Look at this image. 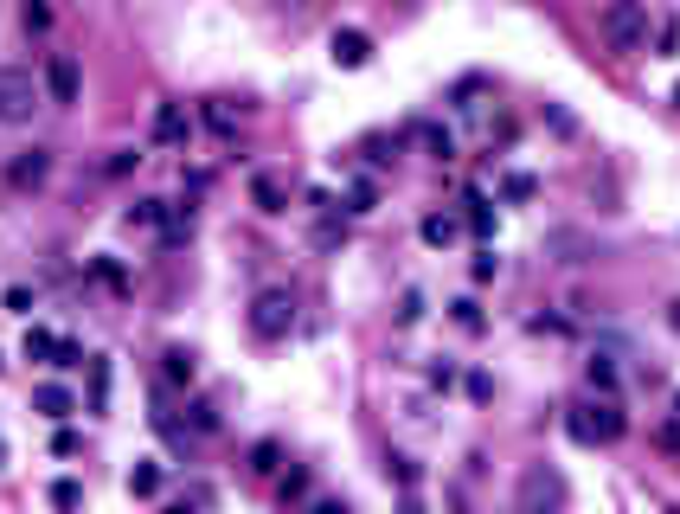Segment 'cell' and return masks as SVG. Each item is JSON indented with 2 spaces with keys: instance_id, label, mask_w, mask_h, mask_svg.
I'll return each mask as SVG.
<instances>
[{
  "instance_id": "cell-1",
  "label": "cell",
  "mask_w": 680,
  "mask_h": 514,
  "mask_svg": "<svg viewBox=\"0 0 680 514\" xmlns=\"http://www.w3.org/2000/svg\"><path fill=\"white\" fill-rule=\"evenodd\" d=\"M597 39H604V52H616V58L648 52V7L642 0H610V7L597 13Z\"/></svg>"
},
{
  "instance_id": "cell-2",
  "label": "cell",
  "mask_w": 680,
  "mask_h": 514,
  "mask_svg": "<svg viewBox=\"0 0 680 514\" xmlns=\"http://www.w3.org/2000/svg\"><path fill=\"white\" fill-rule=\"evenodd\" d=\"M565 431L578 437V444H616V437L629 431V418H623V405L604 392V399H591V405H571V412H565Z\"/></svg>"
},
{
  "instance_id": "cell-3",
  "label": "cell",
  "mask_w": 680,
  "mask_h": 514,
  "mask_svg": "<svg viewBox=\"0 0 680 514\" xmlns=\"http://www.w3.org/2000/svg\"><path fill=\"white\" fill-rule=\"evenodd\" d=\"M39 97H45V90L33 84V71H26V65H0V123H7V129L33 123Z\"/></svg>"
},
{
  "instance_id": "cell-4",
  "label": "cell",
  "mask_w": 680,
  "mask_h": 514,
  "mask_svg": "<svg viewBox=\"0 0 680 514\" xmlns=\"http://www.w3.org/2000/svg\"><path fill=\"white\" fill-rule=\"evenodd\" d=\"M289 328H296V296H289V290H257V302H251V335L257 341H283Z\"/></svg>"
},
{
  "instance_id": "cell-5",
  "label": "cell",
  "mask_w": 680,
  "mask_h": 514,
  "mask_svg": "<svg viewBox=\"0 0 680 514\" xmlns=\"http://www.w3.org/2000/svg\"><path fill=\"white\" fill-rule=\"evenodd\" d=\"M84 97V71H77L71 52H45V103L52 110H71V103Z\"/></svg>"
},
{
  "instance_id": "cell-6",
  "label": "cell",
  "mask_w": 680,
  "mask_h": 514,
  "mask_svg": "<svg viewBox=\"0 0 680 514\" xmlns=\"http://www.w3.org/2000/svg\"><path fill=\"white\" fill-rule=\"evenodd\" d=\"M571 502V489H565V482L559 476H552V470H527V476H520V489H514V508H565Z\"/></svg>"
},
{
  "instance_id": "cell-7",
  "label": "cell",
  "mask_w": 680,
  "mask_h": 514,
  "mask_svg": "<svg viewBox=\"0 0 680 514\" xmlns=\"http://www.w3.org/2000/svg\"><path fill=\"white\" fill-rule=\"evenodd\" d=\"M52 180V148H20V155L7 161V187H20V193H33Z\"/></svg>"
},
{
  "instance_id": "cell-8",
  "label": "cell",
  "mask_w": 680,
  "mask_h": 514,
  "mask_svg": "<svg viewBox=\"0 0 680 514\" xmlns=\"http://www.w3.org/2000/svg\"><path fill=\"white\" fill-rule=\"evenodd\" d=\"M328 52H334V65H347V71L373 65V39H366V33H353V26H340V33L328 39Z\"/></svg>"
},
{
  "instance_id": "cell-9",
  "label": "cell",
  "mask_w": 680,
  "mask_h": 514,
  "mask_svg": "<svg viewBox=\"0 0 680 514\" xmlns=\"http://www.w3.org/2000/svg\"><path fill=\"white\" fill-rule=\"evenodd\" d=\"M251 200H257V213H289V187L276 174H251Z\"/></svg>"
},
{
  "instance_id": "cell-10",
  "label": "cell",
  "mask_w": 680,
  "mask_h": 514,
  "mask_svg": "<svg viewBox=\"0 0 680 514\" xmlns=\"http://www.w3.org/2000/svg\"><path fill=\"white\" fill-rule=\"evenodd\" d=\"M154 142H161V148L187 142V116H180V103H161V110H154Z\"/></svg>"
},
{
  "instance_id": "cell-11",
  "label": "cell",
  "mask_w": 680,
  "mask_h": 514,
  "mask_svg": "<svg viewBox=\"0 0 680 514\" xmlns=\"http://www.w3.org/2000/svg\"><path fill=\"white\" fill-rule=\"evenodd\" d=\"M33 405H39L45 418H52V425H65V418L77 412V399H71L65 386H39V392H33Z\"/></svg>"
},
{
  "instance_id": "cell-12",
  "label": "cell",
  "mask_w": 680,
  "mask_h": 514,
  "mask_svg": "<svg viewBox=\"0 0 680 514\" xmlns=\"http://www.w3.org/2000/svg\"><path fill=\"white\" fill-rule=\"evenodd\" d=\"M276 502H283V508H296V502H315V476H308V470H289L283 482H276Z\"/></svg>"
},
{
  "instance_id": "cell-13",
  "label": "cell",
  "mask_w": 680,
  "mask_h": 514,
  "mask_svg": "<svg viewBox=\"0 0 680 514\" xmlns=\"http://www.w3.org/2000/svg\"><path fill=\"white\" fill-rule=\"evenodd\" d=\"M411 135H417V142H424L437 161H450V155H456V135L443 129V123H411Z\"/></svg>"
},
{
  "instance_id": "cell-14",
  "label": "cell",
  "mask_w": 680,
  "mask_h": 514,
  "mask_svg": "<svg viewBox=\"0 0 680 514\" xmlns=\"http://www.w3.org/2000/svg\"><path fill=\"white\" fill-rule=\"evenodd\" d=\"M129 232H148V225H167V200H135L129 213H122Z\"/></svg>"
},
{
  "instance_id": "cell-15",
  "label": "cell",
  "mask_w": 680,
  "mask_h": 514,
  "mask_svg": "<svg viewBox=\"0 0 680 514\" xmlns=\"http://www.w3.org/2000/svg\"><path fill=\"white\" fill-rule=\"evenodd\" d=\"M456 232H462V225H456L450 213H430L424 225H417V238H424V245H430V251H443V245H450V238H456Z\"/></svg>"
},
{
  "instance_id": "cell-16",
  "label": "cell",
  "mask_w": 680,
  "mask_h": 514,
  "mask_svg": "<svg viewBox=\"0 0 680 514\" xmlns=\"http://www.w3.org/2000/svg\"><path fill=\"white\" fill-rule=\"evenodd\" d=\"M129 495H135V502H154V495H161V463H135V470H129Z\"/></svg>"
},
{
  "instance_id": "cell-17",
  "label": "cell",
  "mask_w": 680,
  "mask_h": 514,
  "mask_svg": "<svg viewBox=\"0 0 680 514\" xmlns=\"http://www.w3.org/2000/svg\"><path fill=\"white\" fill-rule=\"evenodd\" d=\"M276 470H283V444H276V437L251 444V476H276Z\"/></svg>"
},
{
  "instance_id": "cell-18",
  "label": "cell",
  "mask_w": 680,
  "mask_h": 514,
  "mask_svg": "<svg viewBox=\"0 0 680 514\" xmlns=\"http://www.w3.org/2000/svg\"><path fill=\"white\" fill-rule=\"evenodd\" d=\"M584 380H591L597 392H610V399H616V386H623V380H616V367H610V354H591V360H584Z\"/></svg>"
},
{
  "instance_id": "cell-19",
  "label": "cell",
  "mask_w": 680,
  "mask_h": 514,
  "mask_svg": "<svg viewBox=\"0 0 680 514\" xmlns=\"http://www.w3.org/2000/svg\"><path fill=\"white\" fill-rule=\"evenodd\" d=\"M161 373H167L174 386H193V354H187V347H167V354H161Z\"/></svg>"
},
{
  "instance_id": "cell-20",
  "label": "cell",
  "mask_w": 680,
  "mask_h": 514,
  "mask_svg": "<svg viewBox=\"0 0 680 514\" xmlns=\"http://www.w3.org/2000/svg\"><path fill=\"white\" fill-rule=\"evenodd\" d=\"M450 315H456V328H469V335H482V328H488V315H482V302H475V296H456Z\"/></svg>"
},
{
  "instance_id": "cell-21",
  "label": "cell",
  "mask_w": 680,
  "mask_h": 514,
  "mask_svg": "<svg viewBox=\"0 0 680 514\" xmlns=\"http://www.w3.org/2000/svg\"><path fill=\"white\" fill-rule=\"evenodd\" d=\"M58 347H65V335H52V328H33V335H26V360H58Z\"/></svg>"
},
{
  "instance_id": "cell-22",
  "label": "cell",
  "mask_w": 680,
  "mask_h": 514,
  "mask_svg": "<svg viewBox=\"0 0 680 514\" xmlns=\"http://www.w3.org/2000/svg\"><path fill=\"white\" fill-rule=\"evenodd\" d=\"M135 168H142V148H110V161H103V174H110V180L135 174Z\"/></svg>"
},
{
  "instance_id": "cell-23",
  "label": "cell",
  "mask_w": 680,
  "mask_h": 514,
  "mask_svg": "<svg viewBox=\"0 0 680 514\" xmlns=\"http://www.w3.org/2000/svg\"><path fill=\"white\" fill-rule=\"evenodd\" d=\"M379 206V187L373 180H353V193H347V213H373Z\"/></svg>"
},
{
  "instance_id": "cell-24",
  "label": "cell",
  "mask_w": 680,
  "mask_h": 514,
  "mask_svg": "<svg viewBox=\"0 0 680 514\" xmlns=\"http://www.w3.org/2000/svg\"><path fill=\"white\" fill-rule=\"evenodd\" d=\"M20 20H26V33H52V7H45V0H26Z\"/></svg>"
},
{
  "instance_id": "cell-25",
  "label": "cell",
  "mask_w": 680,
  "mask_h": 514,
  "mask_svg": "<svg viewBox=\"0 0 680 514\" xmlns=\"http://www.w3.org/2000/svg\"><path fill=\"white\" fill-rule=\"evenodd\" d=\"M411 322H424V290H405V296H398V328H411Z\"/></svg>"
},
{
  "instance_id": "cell-26",
  "label": "cell",
  "mask_w": 680,
  "mask_h": 514,
  "mask_svg": "<svg viewBox=\"0 0 680 514\" xmlns=\"http://www.w3.org/2000/svg\"><path fill=\"white\" fill-rule=\"evenodd\" d=\"M77 502H84V482L58 476V482H52V508H77Z\"/></svg>"
},
{
  "instance_id": "cell-27",
  "label": "cell",
  "mask_w": 680,
  "mask_h": 514,
  "mask_svg": "<svg viewBox=\"0 0 680 514\" xmlns=\"http://www.w3.org/2000/svg\"><path fill=\"white\" fill-rule=\"evenodd\" d=\"M187 412H193V431H199V437H212V431H219V412H212V399H193Z\"/></svg>"
},
{
  "instance_id": "cell-28",
  "label": "cell",
  "mask_w": 680,
  "mask_h": 514,
  "mask_svg": "<svg viewBox=\"0 0 680 514\" xmlns=\"http://www.w3.org/2000/svg\"><path fill=\"white\" fill-rule=\"evenodd\" d=\"M212 508V502H219V489H212V482H187V489H180V508Z\"/></svg>"
},
{
  "instance_id": "cell-29",
  "label": "cell",
  "mask_w": 680,
  "mask_h": 514,
  "mask_svg": "<svg viewBox=\"0 0 680 514\" xmlns=\"http://www.w3.org/2000/svg\"><path fill=\"white\" fill-rule=\"evenodd\" d=\"M469 277H475V283H494V277H501V257H494V251H475Z\"/></svg>"
},
{
  "instance_id": "cell-30",
  "label": "cell",
  "mask_w": 680,
  "mask_h": 514,
  "mask_svg": "<svg viewBox=\"0 0 680 514\" xmlns=\"http://www.w3.org/2000/svg\"><path fill=\"white\" fill-rule=\"evenodd\" d=\"M501 193H507V200H533V174H507Z\"/></svg>"
},
{
  "instance_id": "cell-31",
  "label": "cell",
  "mask_w": 680,
  "mask_h": 514,
  "mask_svg": "<svg viewBox=\"0 0 680 514\" xmlns=\"http://www.w3.org/2000/svg\"><path fill=\"white\" fill-rule=\"evenodd\" d=\"M33 302H39V296L26 290V283H13V290H7V309H13V315H33Z\"/></svg>"
},
{
  "instance_id": "cell-32",
  "label": "cell",
  "mask_w": 680,
  "mask_h": 514,
  "mask_svg": "<svg viewBox=\"0 0 680 514\" xmlns=\"http://www.w3.org/2000/svg\"><path fill=\"white\" fill-rule=\"evenodd\" d=\"M206 123H212V129H219V135H231V129H238V116H231V110H225V103H206Z\"/></svg>"
},
{
  "instance_id": "cell-33",
  "label": "cell",
  "mask_w": 680,
  "mask_h": 514,
  "mask_svg": "<svg viewBox=\"0 0 680 514\" xmlns=\"http://www.w3.org/2000/svg\"><path fill=\"white\" fill-rule=\"evenodd\" d=\"M90 270H97V283H110V290H122V270L110 264V257H97V264H90Z\"/></svg>"
},
{
  "instance_id": "cell-34",
  "label": "cell",
  "mask_w": 680,
  "mask_h": 514,
  "mask_svg": "<svg viewBox=\"0 0 680 514\" xmlns=\"http://www.w3.org/2000/svg\"><path fill=\"white\" fill-rule=\"evenodd\" d=\"M655 45H661V52H674V45H680V26L661 20V26H655Z\"/></svg>"
},
{
  "instance_id": "cell-35",
  "label": "cell",
  "mask_w": 680,
  "mask_h": 514,
  "mask_svg": "<svg viewBox=\"0 0 680 514\" xmlns=\"http://www.w3.org/2000/svg\"><path fill=\"white\" fill-rule=\"evenodd\" d=\"M0 463H7V444H0Z\"/></svg>"
},
{
  "instance_id": "cell-36",
  "label": "cell",
  "mask_w": 680,
  "mask_h": 514,
  "mask_svg": "<svg viewBox=\"0 0 680 514\" xmlns=\"http://www.w3.org/2000/svg\"><path fill=\"white\" fill-rule=\"evenodd\" d=\"M674 103H680V84H674Z\"/></svg>"
},
{
  "instance_id": "cell-37",
  "label": "cell",
  "mask_w": 680,
  "mask_h": 514,
  "mask_svg": "<svg viewBox=\"0 0 680 514\" xmlns=\"http://www.w3.org/2000/svg\"><path fill=\"white\" fill-rule=\"evenodd\" d=\"M674 412H680V399H674Z\"/></svg>"
}]
</instances>
